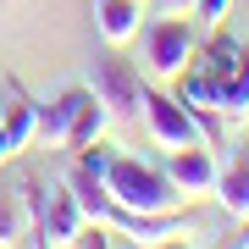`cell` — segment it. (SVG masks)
Segmentation results:
<instances>
[{
    "mask_svg": "<svg viewBox=\"0 0 249 249\" xmlns=\"http://www.w3.org/2000/svg\"><path fill=\"white\" fill-rule=\"evenodd\" d=\"M89 89L106 100V111H111V116H133V111H139L144 83H139V72L127 67V61L106 55V61H94V83H89Z\"/></svg>",
    "mask_w": 249,
    "mask_h": 249,
    "instance_id": "6",
    "label": "cell"
},
{
    "mask_svg": "<svg viewBox=\"0 0 249 249\" xmlns=\"http://www.w3.org/2000/svg\"><path fill=\"white\" fill-rule=\"evenodd\" d=\"M22 227H28V205L17 194H0V244H22Z\"/></svg>",
    "mask_w": 249,
    "mask_h": 249,
    "instance_id": "13",
    "label": "cell"
},
{
    "mask_svg": "<svg viewBox=\"0 0 249 249\" xmlns=\"http://www.w3.org/2000/svg\"><path fill=\"white\" fill-rule=\"evenodd\" d=\"M227 6H232V0H194V17L205 28H216V22H227Z\"/></svg>",
    "mask_w": 249,
    "mask_h": 249,
    "instance_id": "14",
    "label": "cell"
},
{
    "mask_svg": "<svg viewBox=\"0 0 249 249\" xmlns=\"http://www.w3.org/2000/svg\"><path fill=\"white\" fill-rule=\"evenodd\" d=\"M232 222H249V160H232V166L216 178V194H211Z\"/></svg>",
    "mask_w": 249,
    "mask_h": 249,
    "instance_id": "9",
    "label": "cell"
},
{
    "mask_svg": "<svg viewBox=\"0 0 249 249\" xmlns=\"http://www.w3.org/2000/svg\"><path fill=\"white\" fill-rule=\"evenodd\" d=\"M139 22H144V0H94V28L111 50L127 45L139 34Z\"/></svg>",
    "mask_w": 249,
    "mask_h": 249,
    "instance_id": "8",
    "label": "cell"
},
{
    "mask_svg": "<svg viewBox=\"0 0 249 249\" xmlns=\"http://www.w3.org/2000/svg\"><path fill=\"white\" fill-rule=\"evenodd\" d=\"M106 127H111L106 100H100V94H89V106H83V111H78V122L67 127V144H61V150H89V144H100V139H106Z\"/></svg>",
    "mask_w": 249,
    "mask_h": 249,
    "instance_id": "11",
    "label": "cell"
},
{
    "mask_svg": "<svg viewBox=\"0 0 249 249\" xmlns=\"http://www.w3.org/2000/svg\"><path fill=\"white\" fill-rule=\"evenodd\" d=\"M0 122H6V139H11V150H17V155L39 139V106H34V100H11Z\"/></svg>",
    "mask_w": 249,
    "mask_h": 249,
    "instance_id": "12",
    "label": "cell"
},
{
    "mask_svg": "<svg viewBox=\"0 0 249 249\" xmlns=\"http://www.w3.org/2000/svg\"><path fill=\"white\" fill-rule=\"evenodd\" d=\"M194 28H188L183 17H150V28H144V67H150V78H178V72L194 61Z\"/></svg>",
    "mask_w": 249,
    "mask_h": 249,
    "instance_id": "4",
    "label": "cell"
},
{
    "mask_svg": "<svg viewBox=\"0 0 249 249\" xmlns=\"http://www.w3.org/2000/svg\"><path fill=\"white\" fill-rule=\"evenodd\" d=\"M139 106H144L150 139L160 144V150H188V144H211V139H205V127H199V116L188 111L178 94H166V89H150V83H144Z\"/></svg>",
    "mask_w": 249,
    "mask_h": 249,
    "instance_id": "3",
    "label": "cell"
},
{
    "mask_svg": "<svg viewBox=\"0 0 249 249\" xmlns=\"http://www.w3.org/2000/svg\"><path fill=\"white\" fill-rule=\"evenodd\" d=\"M106 194L122 205V211H133V216H155V211H172L183 194L172 188V178L160 166H150V160H139V155H111L106 150Z\"/></svg>",
    "mask_w": 249,
    "mask_h": 249,
    "instance_id": "1",
    "label": "cell"
},
{
    "mask_svg": "<svg viewBox=\"0 0 249 249\" xmlns=\"http://www.w3.org/2000/svg\"><path fill=\"white\" fill-rule=\"evenodd\" d=\"M6 6H11V0H0V11H6Z\"/></svg>",
    "mask_w": 249,
    "mask_h": 249,
    "instance_id": "16",
    "label": "cell"
},
{
    "mask_svg": "<svg viewBox=\"0 0 249 249\" xmlns=\"http://www.w3.org/2000/svg\"><path fill=\"white\" fill-rule=\"evenodd\" d=\"M172 178V188H178L183 199H205L216 194V178H222V166H216L211 144H188V150H166V166H160Z\"/></svg>",
    "mask_w": 249,
    "mask_h": 249,
    "instance_id": "5",
    "label": "cell"
},
{
    "mask_svg": "<svg viewBox=\"0 0 249 249\" xmlns=\"http://www.w3.org/2000/svg\"><path fill=\"white\" fill-rule=\"evenodd\" d=\"M89 94H94V89H83V83H72V89H61V94L50 100V106H39V139L61 150V144H67V127L78 122V111L89 106Z\"/></svg>",
    "mask_w": 249,
    "mask_h": 249,
    "instance_id": "7",
    "label": "cell"
},
{
    "mask_svg": "<svg viewBox=\"0 0 249 249\" xmlns=\"http://www.w3.org/2000/svg\"><path fill=\"white\" fill-rule=\"evenodd\" d=\"M216 111H222V122H227V127H244V122H249V45H244L238 72L227 78V89L216 94Z\"/></svg>",
    "mask_w": 249,
    "mask_h": 249,
    "instance_id": "10",
    "label": "cell"
},
{
    "mask_svg": "<svg viewBox=\"0 0 249 249\" xmlns=\"http://www.w3.org/2000/svg\"><path fill=\"white\" fill-rule=\"evenodd\" d=\"M22 205H28V216H34V244H78V232H83V205L78 194H72V183H22Z\"/></svg>",
    "mask_w": 249,
    "mask_h": 249,
    "instance_id": "2",
    "label": "cell"
},
{
    "mask_svg": "<svg viewBox=\"0 0 249 249\" xmlns=\"http://www.w3.org/2000/svg\"><path fill=\"white\" fill-rule=\"evenodd\" d=\"M11 155H17V150H11V139H6V122H0V166H6Z\"/></svg>",
    "mask_w": 249,
    "mask_h": 249,
    "instance_id": "15",
    "label": "cell"
}]
</instances>
